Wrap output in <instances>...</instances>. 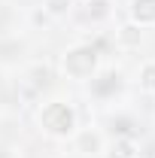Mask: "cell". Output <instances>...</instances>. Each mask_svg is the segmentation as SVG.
Here are the masks:
<instances>
[{"instance_id":"6da1fadb","label":"cell","mask_w":155,"mask_h":158,"mask_svg":"<svg viewBox=\"0 0 155 158\" xmlns=\"http://www.w3.org/2000/svg\"><path fill=\"white\" fill-rule=\"evenodd\" d=\"M97 64H100V55L91 43H79V46H70L61 58V70L64 76L70 79H91L97 73Z\"/></svg>"},{"instance_id":"7a4b0ae2","label":"cell","mask_w":155,"mask_h":158,"mask_svg":"<svg viewBox=\"0 0 155 158\" xmlns=\"http://www.w3.org/2000/svg\"><path fill=\"white\" fill-rule=\"evenodd\" d=\"M40 125L46 134L52 137H70L76 131V113L70 103L64 100H49L43 110H40Z\"/></svg>"},{"instance_id":"3957f363","label":"cell","mask_w":155,"mask_h":158,"mask_svg":"<svg viewBox=\"0 0 155 158\" xmlns=\"http://www.w3.org/2000/svg\"><path fill=\"white\" fill-rule=\"evenodd\" d=\"M128 12H131V24H137V27H152L155 24V0H131Z\"/></svg>"},{"instance_id":"277c9868","label":"cell","mask_w":155,"mask_h":158,"mask_svg":"<svg viewBox=\"0 0 155 158\" xmlns=\"http://www.w3.org/2000/svg\"><path fill=\"white\" fill-rule=\"evenodd\" d=\"M140 40H143V31H140L137 24H125V27L119 31V43H122V46H128V49L140 46Z\"/></svg>"},{"instance_id":"5b68a950","label":"cell","mask_w":155,"mask_h":158,"mask_svg":"<svg viewBox=\"0 0 155 158\" xmlns=\"http://www.w3.org/2000/svg\"><path fill=\"white\" fill-rule=\"evenodd\" d=\"M140 88L149 91V94H155V61H146L140 67Z\"/></svg>"},{"instance_id":"8992f818","label":"cell","mask_w":155,"mask_h":158,"mask_svg":"<svg viewBox=\"0 0 155 158\" xmlns=\"http://www.w3.org/2000/svg\"><path fill=\"white\" fill-rule=\"evenodd\" d=\"M110 158H137V149H134V143L128 137H122L113 143V149H110Z\"/></svg>"}]
</instances>
